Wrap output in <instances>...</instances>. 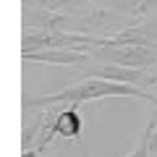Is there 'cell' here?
I'll return each mask as SVG.
<instances>
[{
  "instance_id": "6",
  "label": "cell",
  "mask_w": 157,
  "mask_h": 157,
  "mask_svg": "<svg viewBox=\"0 0 157 157\" xmlns=\"http://www.w3.org/2000/svg\"><path fill=\"white\" fill-rule=\"evenodd\" d=\"M37 155H39L37 149H24V157H37Z\"/></svg>"
},
{
  "instance_id": "1",
  "label": "cell",
  "mask_w": 157,
  "mask_h": 157,
  "mask_svg": "<svg viewBox=\"0 0 157 157\" xmlns=\"http://www.w3.org/2000/svg\"><path fill=\"white\" fill-rule=\"evenodd\" d=\"M102 97H139V100H147L152 105H157L155 92L134 86V84H123V81H110V78H102V76H89L84 81H78L76 86H66V89L52 92V94L26 97L24 105L42 107V105H52V102H76V105H81V102L102 100Z\"/></svg>"
},
{
  "instance_id": "3",
  "label": "cell",
  "mask_w": 157,
  "mask_h": 157,
  "mask_svg": "<svg viewBox=\"0 0 157 157\" xmlns=\"http://www.w3.org/2000/svg\"><path fill=\"white\" fill-rule=\"evenodd\" d=\"M24 60L34 63H50V66H78L89 58V52L84 50H68V47H45V50H32L21 52Z\"/></svg>"
},
{
  "instance_id": "4",
  "label": "cell",
  "mask_w": 157,
  "mask_h": 157,
  "mask_svg": "<svg viewBox=\"0 0 157 157\" xmlns=\"http://www.w3.org/2000/svg\"><path fill=\"white\" fill-rule=\"evenodd\" d=\"M76 102H71V107L68 110H60L55 118V126H52V131L45 136V141H42V147L39 149H45L47 144H50L55 136H66V139H78V134H81V128H84V123H81V115L76 113Z\"/></svg>"
},
{
  "instance_id": "2",
  "label": "cell",
  "mask_w": 157,
  "mask_h": 157,
  "mask_svg": "<svg viewBox=\"0 0 157 157\" xmlns=\"http://www.w3.org/2000/svg\"><path fill=\"white\" fill-rule=\"evenodd\" d=\"M97 58L107 63H118V66H128V68H157V47L147 45H102L94 47Z\"/></svg>"
},
{
  "instance_id": "5",
  "label": "cell",
  "mask_w": 157,
  "mask_h": 157,
  "mask_svg": "<svg viewBox=\"0 0 157 157\" xmlns=\"http://www.w3.org/2000/svg\"><path fill=\"white\" fill-rule=\"evenodd\" d=\"M89 0H24V8H52V11L78 13Z\"/></svg>"
}]
</instances>
